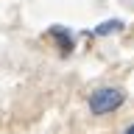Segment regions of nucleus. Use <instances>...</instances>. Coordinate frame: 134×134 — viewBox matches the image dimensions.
<instances>
[{"mask_svg":"<svg viewBox=\"0 0 134 134\" xmlns=\"http://www.w3.org/2000/svg\"><path fill=\"white\" fill-rule=\"evenodd\" d=\"M123 90H117V87H100L90 95V109L92 115H109V112H115L117 106H123Z\"/></svg>","mask_w":134,"mask_h":134,"instance_id":"f257e3e1","label":"nucleus"},{"mask_svg":"<svg viewBox=\"0 0 134 134\" xmlns=\"http://www.w3.org/2000/svg\"><path fill=\"white\" fill-rule=\"evenodd\" d=\"M50 36H53V39L59 42V48H62V53H70V50H73V36H70V31H64V28H62V25H53V28H50Z\"/></svg>","mask_w":134,"mask_h":134,"instance_id":"f03ea898","label":"nucleus"},{"mask_svg":"<svg viewBox=\"0 0 134 134\" xmlns=\"http://www.w3.org/2000/svg\"><path fill=\"white\" fill-rule=\"evenodd\" d=\"M115 31H123V23L120 20H106L95 28V36H106V34H115Z\"/></svg>","mask_w":134,"mask_h":134,"instance_id":"7ed1b4c3","label":"nucleus"},{"mask_svg":"<svg viewBox=\"0 0 134 134\" xmlns=\"http://www.w3.org/2000/svg\"><path fill=\"white\" fill-rule=\"evenodd\" d=\"M126 134H134V126H129V129H126Z\"/></svg>","mask_w":134,"mask_h":134,"instance_id":"20e7f679","label":"nucleus"}]
</instances>
